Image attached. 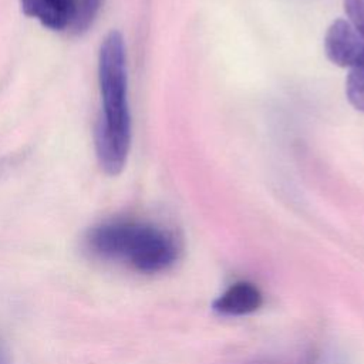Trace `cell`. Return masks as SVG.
<instances>
[{
    "instance_id": "cell-1",
    "label": "cell",
    "mask_w": 364,
    "mask_h": 364,
    "mask_svg": "<svg viewBox=\"0 0 364 364\" xmlns=\"http://www.w3.org/2000/svg\"><path fill=\"white\" fill-rule=\"evenodd\" d=\"M98 81L102 115L95 131V151L101 168L109 175H118L129 152L131 117L127 97L125 44L117 31H111L102 40L98 55Z\"/></svg>"
},
{
    "instance_id": "cell-2",
    "label": "cell",
    "mask_w": 364,
    "mask_h": 364,
    "mask_svg": "<svg viewBox=\"0 0 364 364\" xmlns=\"http://www.w3.org/2000/svg\"><path fill=\"white\" fill-rule=\"evenodd\" d=\"M85 247L98 259L145 274L168 270L181 252L171 230L132 219H112L92 226L85 235Z\"/></svg>"
},
{
    "instance_id": "cell-3",
    "label": "cell",
    "mask_w": 364,
    "mask_h": 364,
    "mask_svg": "<svg viewBox=\"0 0 364 364\" xmlns=\"http://www.w3.org/2000/svg\"><path fill=\"white\" fill-rule=\"evenodd\" d=\"M21 10L53 31L81 34L100 10L101 0H20Z\"/></svg>"
},
{
    "instance_id": "cell-4",
    "label": "cell",
    "mask_w": 364,
    "mask_h": 364,
    "mask_svg": "<svg viewBox=\"0 0 364 364\" xmlns=\"http://www.w3.org/2000/svg\"><path fill=\"white\" fill-rule=\"evenodd\" d=\"M324 51L333 64L355 68L364 64V37L347 20L338 18L326 31Z\"/></svg>"
},
{
    "instance_id": "cell-5",
    "label": "cell",
    "mask_w": 364,
    "mask_h": 364,
    "mask_svg": "<svg viewBox=\"0 0 364 364\" xmlns=\"http://www.w3.org/2000/svg\"><path fill=\"white\" fill-rule=\"evenodd\" d=\"M263 303L260 290L249 282H237L222 293L212 304L213 310L226 316H243L256 311Z\"/></svg>"
},
{
    "instance_id": "cell-6",
    "label": "cell",
    "mask_w": 364,
    "mask_h": 364,
    "mask_svg": "<svg viewBox=\"0 0 364 364\" xmlns=\"http://www.w3.org/2000/svg\"><path fill=\"white\" fill-rule=\"evenodd\" d=\"M346 95L355 109L364 111V64L348 71L346 80Z\"/></svg>"
},
{
    "instance_id": "cell-7",
    "label": "cell",
    "mask_w": 364,
    "mask_h": 364,
    "mask_svg": "<svg viewBox=\"0 0 364 364\" xmlns=\"http://www.w3.org/2000/svg\"><path fill=\"white\" fill-rule=\"evenodd\" d=\"M348 23L364 37V0H344Z\"/></svg>"
},
{
    "instance_id": "cell-8",
    "label": "cell",
    "mask_w": 364,
    "mask_h": 364,
    "mask_svg": "<svg viewBox=\"0 0 364 364\" xmlns=\"http://www.w3.org/2000/svg\"><path fill=\"white\" fill-rule=\"evenodd\" d=\"M0 364H11V360H10V355H9V351L0 337Z\"/></svg>"
}]
</instances>
